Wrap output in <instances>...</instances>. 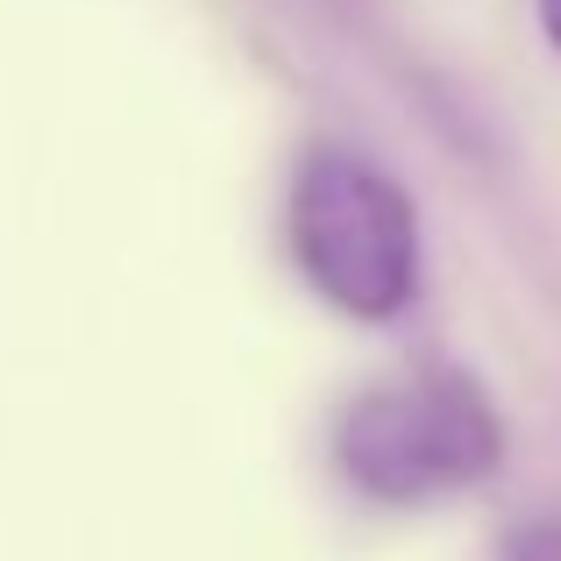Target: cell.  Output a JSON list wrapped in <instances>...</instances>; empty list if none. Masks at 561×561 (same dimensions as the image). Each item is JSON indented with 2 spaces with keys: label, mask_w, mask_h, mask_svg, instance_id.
I'll return each instance as SVG.
<instances>
[{
  "label": "cell",
  "mask_w": 561,
  "mask_h": 561,
  "mask_svg": "<svg viewBox=\"0 0 561 561\" xmlns=\"http://www.w3.org/2000/svg\"><path fill=\"white\" fill-rule=\"evenodd\" d=\"M540 28H548V43L561 50V0H540Z\"/></svg>",
  "instance_id": "cell-4"
},
{
  "label": "cell",
  "mask_w": 561,
  "mask_h": 561,
  "mask_svg": "<svg viewBox=\"0 0 561 561\" xmlns=\"http://www.w3.org/2000/svg\"><path fill=\"white\" fill-rule=\"evenodd\" d=\"M291 263L348 320H391L420 291V214L356 150H313L291 179Z\"/></svg>",
  "instance_id": "cell-2"
},
{
  "label": "cell",
  "mask_w": 561,
  "mask_h": 561,
  "mask_svg": "<svg viewBox=\"0 0 561 561\" xmlns=\"http://www.w3.org/2000/svg\"><path fill=\"white\" fill-rule=\"evenodd\" d=\"M505 462V426L477 377L398 370L363 383L334 420V469L377 505H426Z\"/></svg>",
  "instance_id": "cell-1"
},
{
  "label": "cell",
  "mask_w": 561,
  "mask_h": 561,
  "mask_svg": "<svg viewBox=\"0 0 561 561\" xmlns=\"http://www.w3.org/2000/svg\"><path fill=\"white\" fill-rule=\"evenodd\" d=\"M505 561H561V519H548V526H526V534H512Z\"/></svg>",
  "instance_id": "cell-3"
}]
</instances>
